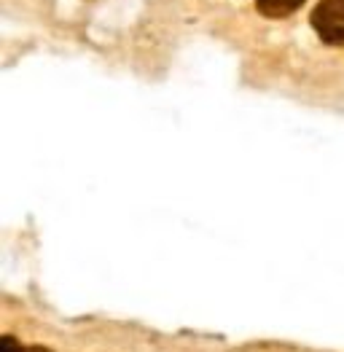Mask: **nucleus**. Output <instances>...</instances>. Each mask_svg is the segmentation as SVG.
I'll list each match as a JSON object with an SVG mask.
<instances>
[{
    "label": "nucleus",
    "mask_w": 344,
    "mask_h": 352,
    "mask_svg": "<svg viewBox=\"0 0 344 352\" xmlns=\"http://www.w3.org/2000/svg\"><path fill=\"white\" fill-rule=\"evenodd\" d=\"M304 0H258V11L269 19H283L290 16L296 8H301Z\"/></svg>",
    "instance_id": "nucleus-2"
},
{
    "label": "nucleus",
    "mask_w": 344,
    "mask_h": 352,
    "mask_svg": "<svg viewBox=\"0 0 344 352\" xmlns=\"http://www.w3.org/2000/svg\"><path fill=\"white\" fill-rule=\"evenodd\" d=\"M0 352H25L22 344H17L11 336H3V342H0Z\"/></svg>",
    "instance_id": "nucleus-3"
},
{
    "label": "nucleus",
    "mask_w": 344,
    "mask_h": 352,
    "mask_svg": "<svg viewBox=\"0 0 344 352\" xmlns=\"http://www.w3.org/2000/svg\"><path fill=\"white\" fill-rule=\"evenodd\" d=\"M25 352H52V350H46V347H25Z\"/></svg>",
    "instance_id": "nucleus-4"
},
{
    "label": "nucleus",
    "mask_w": 344,
    "mask_h": 352,
    "mask_svg": "<svg viewBox=\"0 0 344 352\" xmlns=\"http://www.w3.org/2000/svg\"><path fill=\"white\" fill-rule=\"evenodd\" d=\"M312 28L328 46L344 43V0H320L312 11Z\"/></svg>",
    "instance_id": "nucleus-1"
}]
</instances>
